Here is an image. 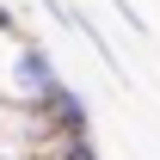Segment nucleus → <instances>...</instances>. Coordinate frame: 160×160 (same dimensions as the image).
<instances>
[{
    "label": "nucleus",
    "mask_w": 160,
    "mask_h": 160,
    "mask_svg": "<svg viewBox=\"0 0 160 160\" xmlns=\"http://www.w3.org/2000/svg\"><path fill=\"white\" fill-rule=\"evenodd\" d=\"M56 80H62V68H56V56H49L37 37H25L19 49H12V74H6V86H12L19 99H43Z\"/></svg>",
    "instance_id": "obj_1"
},
{
    "label": "nucleus",
    "mask_w": 160,
    "mask_h": 160,
    "mask_svg": "<svg viewBox=\"0 0 160 160\" xmlns=\"http://www.w3.org/2000/svg\"><path fill=\"white\" fill-rule=\"evenodd\" d=\"M37 105H43V117H49V129H68V136H92V105L80 99L68 80H56V86H49Z\"/></svg>",
    "instance_id": "obj_2"
},
{
    "label": "nucleus",
    "mask_w": 160,
    "mask_h": 160,
    "mask_svg": "<svg viewBox=\"0 0 160 160\" xmlns=\"http://www.w3.org/2000/svg\"><path fill=\"white\" fill-rule=\"evenodd\" d=\"M37 160H99V148H92V136H68V129H56V136L37 148Z\"/></svg>",
    "instance_id": "obj_3"
},
{
    "label": "nucleus",
    "mask_w": 160,
    "mask_h": 160,
    "mask_svg": "<svg viewBox=\"0 0 160 160\" xmlns=\"http://www.w3.org/2000/svg\"><path fill=\"white\" fill-rule=\"evenodd\" d=\"M0 37H12V43H25V37H31V31L19 25V12H12L6 0H0Z\"/></svg>",
    "instance_id": "obj_4"
},
{
    "label": "nucleus",
    "mask_w": 160,
    "mask_h": 160,
    "mask_svg": "<svg viewBox=\"0 0 160 160\" xmlns=\"http://www.w3.org/2000/svg\"><path fill=\"white\" fill-rule=\"evenodd\" d=\"M111 6H117V19L129 25V31H148V19H142V6H136V0H111Z\"/></svg>",
    "instance_id": "obj_5"
}]
</instances>
